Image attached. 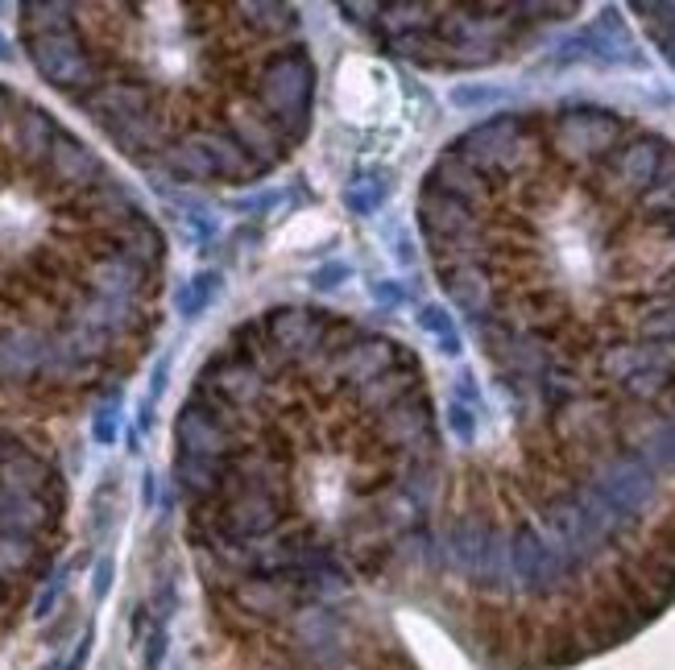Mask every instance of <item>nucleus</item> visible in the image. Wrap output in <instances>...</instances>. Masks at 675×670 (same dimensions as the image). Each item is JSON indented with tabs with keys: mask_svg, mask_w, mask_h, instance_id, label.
I'll use <instances>...</instances> for the list:
<instances>
[{
	"mask_svg": "<svg viewBox=\"0 0 675 670\" xmlns=\"http://www.w3.org/2000/svg\"><path fill=\"white\" fill-rule=\"evenodd\" d=\"M419 228L522 431L675 405V145L610 109L505 112L440 154Z\"/></svg>",
	"mask_w": 675,
	"mask_h": 670,
	"instance_id": "f257e3e1",
	"label": "nucleus"
},
{
	"mask_svg": "<svg viewBox=\"0 0 675 670\" xmlns=\"http://www.w3.org/2000/svg\"><path fill=\"white\" fill-rule=\"evenodd\" d=\"M191 398L224 431L200 460L207 543L249 579L331 605L369 563L423 543L440 431L423 360L324 307H274L228 336ZM191 460V455H187Z\"/></svg>",
	"mask_w": 675,
	"mask_h": 670,
	"instance_id": "f03ea898",
	"label": "nucleus"
},
{
	"mask_svg": "<svg viewBox=\"0 0 675 670\" xmlns=\"http://www.w3.org/2000/svg\"><path fill=\"white\" fill-rule=\"evenodd\" d=\"M576 4H345V21L423 66H481L510 59L526 38Z\"/></svg>",
	"mask_w": 675,
	"mask_h": 670,
	"instance_id": "7ed1b4c3",
	"label": "nucleus"
},
{
	"mask_svg": "<svg viewBox=\"0 0 675 670\" xmlns=\"http://www.w3.org/2000/svg\"><path fill=\"white\" fill-rule=\"evenodd\" d=\"M224 290V278L216 274V269H204V274H195V278H187L183 286H178V295H174V307H178V315L183 319H200V315L221 298Z\"/></svg>",
	"mask_w": 675,
	"mask_h": 670,
	"instance_id": "20e7f679",
	"label": "nucleus"
},
{
	"mask_svg": "<svg viewBox=\"0 0 675 670\" xmlns=\"http://www.w3.org/2000/svg\"><path fill=\"white\" fill-rule=\"evenodd\" d=\"M38 559V534L0 530V576H21Z\"/></svg>",
	"mask_w": 675,
	"mask_h": 670,
	"instance_id": "39448f33",
	"label": "nucleus"
},
{
	"mask_svg": "<svg viewBox=\"0 0 675 670\" xmlns=\"http://www.w3.org/2000/svg\"><path fill=\"white\" fill-rule=\"evenodd\" d=\"M419 328H423L427 336H436V340H440L443 357H460V331H456V323H452V311H443V307H436V302H427V307H419Z\"/></svg>",
	"mask_w": 675,
	"mask_h": 670,
	"instance_id": "423d86ee",
	"label": "nucleus"
},
{
	"mask_svg": "<svg viewBox=\"0 0 675 670\" xmlns=\"http://www.w3.org/2000/svg\"><path fill=\"white\" fill-rule=\"evenodd\" d=\"M386 195H390V178H381V171H374V178H357V183L348 187L345 203L357 216H374L377 207L386 203Z\"/></svg>",
	"mask_w": 675,
	"mask_h": 670,
	"instance_id": "0eeeda50",
	"label": "nucleus"
},
{
	"mask_svg": "<svg viewBox=\"0 0 675 670\" xmlns=\"http://www.w3.org/2000/svg\"><path fill=\"white\" fill-rule=\"evenodd\" d=\"M92 435L95 443H104V447L116 443V435H121V393H109V398L100 402V410L92 414Z\"/></svg>",
	"mask_w": 675,
	"mask_h": 670,
	"instance_id": "6e6552de",
	"label": "nucleus"
},
{
	"mask_svg": "<svg viewBox=\"0 0 675 670\" xmlns=\"http://www.w3.org/2000/svg\"><path fill=\"white\" fill-rule=\"evenodd\" d=\"M166 650H171V625L166 621H150L142 641V667L145 670H162L166 662Z\"/></svg>",
	"mask_w": 675,
	"mask_h": 670,
	"instance_id": "1a4fd4ad",
	"label": "nucleus"
},
{
	"mask_svg": "<svg viewBox=\"0 0 675 670\" xmlns=\"http://www.w3.org/2000/svg\"><path fill=\"white\" fill-rule=\"evenodd\" d=\"M448 426H452L456 443H464V447L477 443V405L452 398V405H448Z\"/></svg>",
	"mask_w": 675,
	"mask_h": 670,
	"instance_id": "9d476101",
	"label": "nucleus"
},
{
	"mask_svg": "<svg viewBox=\"0 0 675 670\" xmlns=\"http://www.w3.org/2000/svg\"><path fill=\"white\" fill-rule=\"evenodd\" d=\"M63 588H67V576H63V571H59V576L50 579L47 588L38 592V600H33V617H38V621H47L50 612H54V605H59V596H63Z\"/></svg>",
	"mask_w": 675,
	"mask_h": 670,
	"instance_id": "9b49d317",
	"label": "nucleus"
},
{
	"mask_svg": "<svg viewBox=\"0 0 675 670\" xmlns=\"http://www.w3.org/2000/svg\"><path fill=\"white\" fill-rule=\"evenodd\" d=\"M348 274H352V269H348L345 261H328V266H319L311 274V286L315 290H336V286H345Z\"/></svg>",
	"mask_w": 675,
	"mask_h": 670,
	"instance_id": "f8f14e48",
	"label": "nucleus"
},
{
	"mask_svg": "<svg viewBox=\"0 0 675 670\" xmlns=\"http://www.w3.org/2000/svg\"><path fill=\"white\" fill-rule=\"evenodd\" d=\"M112 579H116V563L112 559H100L92 571V596L95 600H104V596L112 592Z\"/></svg>",
	"mask_w": 675,
	"mask_h": 670,
	"instance_id": "ddd939ff",
	"label": "nucleus"
},
{
	"mask_svg": "<svg viewBox=\"0 0 675 670\" xmlns=\"http://www.w3.org/2000/svg\"><path fill=\"white\" fill-rule=\"evenodd\" d=\"M166 373H171V360L162 357L154 364V381H150V398H145V405H150V410H154L157 398H162V390H166Z\"/></svg>",
	"mask_w": 675,
	"mask_h": 670,
	"instance_id": "4468645a",
	"label": "nucleus"
},
{
	"mask_svg": "<svg viewBox=\"0 0 675 670\" xmlns=\"http://www.w3.org/2000/svg\"><path fill=\"white\" fill-rule=\"evenodd\" d=\"M374 298H377V302H381V307H386V311H393V307L402 302V290H398L393 281H386V286L377 281V286H374Z\"/></svg>",
	"mask_w": 675,
	"mask_h": 670,
	"instance_id": "2eb2a0df",
	"label": "nucleus"
},
{
	"mask_svg": "<svg viewBox=\"0 0 675 670\" xmlns=\"http://www.w3.org/2000/svg\"><path fill=\"white\" fill-rule=\"evenodd\" d=\"M88 654H92V633H83L75 646V654L67 658V667L63 670H83V662H88Z\"/></svg>",
	"mask_w": 675,
	"mask_h": 670,
	"instance_id": "dca6fc26",
	"label": "nucleus"
},
{
	"mask_svg": "<svg viewBox=\"0 0 675 670\" xmlns=\"http://www.w3.org/2000/svg\"><path fill=\"white\" fill-rule=\"evenodd\" d=\"M142 501H145V509L157 501V481H154V472H145L142 476Z\"/></svg>",
	"mask_w": 675,
	"mask_h": 670,
	"instance_id": "f3484780",
	"label": "nucleus"
},
{
	"mask_svg": "<svg viewBox=\"0 0 675 670\" xmlns=\"http://www.w3.org/2000/svg\"><path fill=\"white\" fill-rule=\"evenodd\" d=\"M0 63H13V47L4 38H0Z\"/></svg>",
	"mask_w": 675,
	"mask_h": 670,
	"instance_id": "a211bd4d",
	"label": "nucleus"
}]
</instances>
